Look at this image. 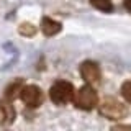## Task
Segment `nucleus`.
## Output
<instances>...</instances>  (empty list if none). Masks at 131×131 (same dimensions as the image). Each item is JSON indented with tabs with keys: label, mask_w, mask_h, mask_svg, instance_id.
<instances>
[{
	"label": "nucleus",
	"mask_w": 131,
	"mask_h": 131,
	"mask_svg": "<svg viewBox=\"0 0 131 131\" xmlns=\"http://www.w3.org/2000/svg\"><path fill=\"white\" fill-rule=\"evenodd\" d=\"M74 95H75L74 85L66 80H57L49 89V97L56 105H67L74 100Z\"/></svg>",
	"instance_id": "obj_1"
},
{
	"label": "nucleus",
	"mask_w": 131,
	"mask_h": 131,
	"mask_svg": "<svg viewBox=\"0 0 131 131\" xmlns=\"http://www.w3.org/2000/svg\"><path fill=\"white\" fill-rule=\"evenodd\" d=\"M98 112H100L102 116L108 118V120H121L128 115V108L121 102H118L116 98L105 97L102 100V103L98 105Z\"/></svg>",
	"instance_id": "obj_2"
},
{
	"label": "nucleus",
	"mask_w": 131,
	"mask_h": 131,
	"mask_svg": "<svg viewBox=\"0 0 131 131\" xmlns=\"http://www.w3.org/2000/svg\"><path fill=\"white\" fill-rule=\"evenodd\" d=\"M74 105L77 106V108L80 110H92L95 108L98 105V95L95 92V89L92 87L90 84L84 85V87H80L79 90L75 92V95H74Z\"/></svg>",
	"instance_id": "obj_3"
},
{
	"label": "nucleus",
	"mask_w": 131,
	"mask_h": 131,
	"mask_svg": "<svg viewBox=\"0 0 131 131\" xmlns=\"http://www.w3.org/2000/svg\"><path fill=\"white\" fill-rule=\"evenodd\" d=\"M20 98L26 103V106L38 108L39 105H43L44 95H43V90L36 87V85H23L21 92H20Z\"/></svg>",
	"instance_id": "obj_4"
},
{
	"label": "nucleus",
	"mask_w": 131,
	"mask_h": 131,
	"mask_svg": "<svg viewBox=\"0 0 131 131\" xmlns=\"http://www.w3.org/2000/svg\"><path fill=\"white\" fill-rule=\"evenodd\" d=\"M80 75L90 85H98L102 82V71L93 61H85L80 64Z\"/></svg>",
	"instance_id": "obj_5"
},
{
	"label": "nucleus",
	"mask_w": 131,
	"mask_h": 131,
	"mask_svg": "<svg viewBox=\"0 0 131 131\" xmlns=\"http://www.w3.org/2000/svg\"><path fill=\"white\" fill-rule=\"evenodd\" d=\"M15 120V108L10 100H0V125H10Z\"/></svg>",
	"instance_id": "obj_6"
},
{
	"label": "nucleus",
	"mask_w": 131,
	"mask_h": 131,
	"mask_svg": "<svg viewBox=\"0 0 131 131\" xmlns=\"http://www.w3.org/2000/svg\"><path fill=\"white\" fill-rule=\"evenodd\" d=\"M61 30H62V25L59 21H56V20L49 18V16H44V18L41 20V31L46 36H54Z\"/></svg>",
	"instance_id": "obj_7"
},
{
	"label": "nucleus",
	"mask_w": 131,
	"mask_h": 131,
	"mask_svg": "<svg viewBox=\"0 0 131 131\" xmlns=\"http://www.w3.org/2000/svg\"><path fill=\"white\" fill-rule=\"evenodd\" d=\"M23 85H25V84H23L21 79H16L15 82H12V84L5 89V98H7V100H10V102H13L15 98L20 95Z\"/></svg>",
	"instance_id": "obj_8"
},
{
	"label": "nucleus",
	"mask_w": 131,
	"mask_h": 131,
	"mask_svg": "<svg viewBox=\"0 0 131 131\" xmlns=\"http://www.w3.org/2000/svg\"><path fill=\"white\" fill-rule=\"evenodd\" d=\"M90 5L95 7L97 10H100V12H105V13L113 12V3L110 2V0H90Z\"/></svg>",
	"instance_id": "obj_9"
},
{
	"label": "nucleus",
	"mask_w": 131,
	"mask_h": 131,
	"mask_svg": "<svg viewBox=\"0 0 131 131\" xmlns=\"http://www.w3.org/2000/svg\"><path fill=\"white\" fill-rule=\"evenodd\" d=\"M18 31H20V35H23V36H35L36 35V28L33 26L31 23H21L20 28H18Z\"/></svg>",
	"instance_id": "obj_10"
},
{
	"label": "nucleus",
	"mask_w": 131,
	"mask_h": 131,
	"mask_svg": "<svg viewBox=\"0 0 131 131\" xmlns=\"http://www.w3.org/2000/svg\"><path fill=\"white\" fill-rule=\"evenodd\" d=\"M121 95L125 97V100L131 103V82H125L121 85Z\"/></svg>",
	"instance_id": "obj_11"
},
{
	"label": "nucleus",
	"mask_w": 131,
	"mask_h": 131,
	"mask_svg": "<svg viewBox=\"0 0 131 131\" xmlns=\"http://www.w3.org/2000/svg\"><path fill=\"white\" fill-rule=\"evenodd\" d=\"M113 129H131V126H126V125H116Z\"/></svg>",
	"instance_id": "obj_12"
},
{
	"label": "nucleus",
	"mask_w": 131,
	"mask_h": 131,
	"mask_svg": "<svg viewBox=\"0 0 131 131\" xmlns=\"http://www.w3.org/2000/svg\"><path fill=\"white\" fill-rule=\"evenodd\" d=\"M123 5H125V8L131 13V0H125V3H123Z\"/></svg>",
	"instance_id": "obj_13"
}]
</instances>
